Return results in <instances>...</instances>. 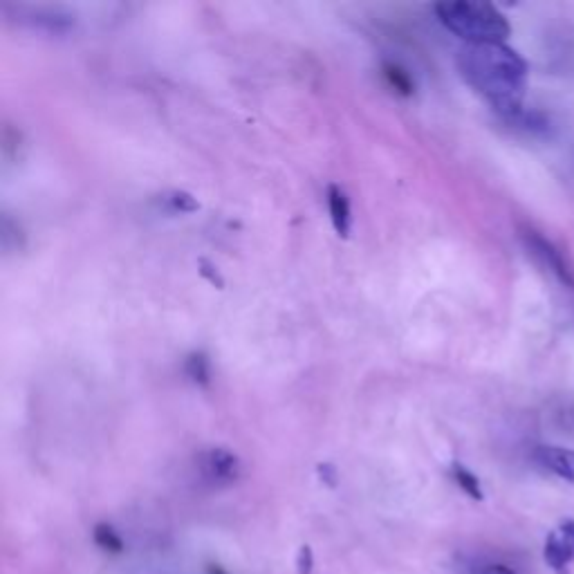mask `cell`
Listing matches in <instances>:
<instances>
[{
    "mask_svg": "<svg viewBox=\"0 0 574 574\" xmlns=\"http://www.w3.org/2000/svg\"><path fill=\"white\" fill-rule=\"evenodd\" d=\"M440 23L449 32L469 43H505L512 32L505 14L492 3L480 0H453L435 5Z\"/></svg>",
    "mask_w": 574,
    "mask_h": 574,
    "instance_id": "cell-2",
    "label": "cell"
},
{
    "mask_svg": "<svg viewBox=\"0 0 574 574\" xmlns=\"http://www.w3.org/2000/svg\"><path fill=\"white\" fill-rule=\"evenodd\" d=\"M95 543L99 545L101 550H108V552H115V554L124 550V541L119 539V534L106 523H99L95 527Z\"/></svg>",
    "mask_w": 574,
    "mask_h": 574,
    "instance_id": "cell-12",
    "label": "cell"
},
{
    "mask_svg": "<svg viewBox=\"0 0 574 574\" xmlns=\"http://www.w3.org/2000/svg\"><path fill=\"white\" fill-rule=\"evenodd\" d=\"M312 568H314L312 548L310 545H301L299 557H296V570H299V574H312Z\"/></svg>",
    "mask_w": 574,
    "mask_h": 574,
    "instance_id": "cell-13",
    "label": "cell"
},
{
    "mask_svg": "<svg viewBox=\"0 0 574 574\" xmlns=\"http://www.w3.org/2000/svg\"><path fill=\"white\" fill-rule=\"evenodd\" d=\"M458 70L494 113L507 122L523 113L527 63L505 43H469L458 52Z\"/></svg>",
    "mask_w": 574,
    "mask_h": 574,
    "instance_id": "cell-1",
    "label": "cell"
},
{
    "mask_svg": "<svg viewBox=\"0 0 574 574\" xmlns=\"http://www.w3.org/2000/svg\"><path fill=\"white\" fill-rule=\"evenodd\" d=\"M453 478H456V483L460 485V489L465 494H469L471 498H476V501H483V489H480V480L471 474L467 467L462 465H453Z\"/></svg>",
    "mask_w": 574,
    "mask_h": 574,
    "instance_id": "cell-11",
    "label": "cell"
},
{
    "mask_svg": "<svg viewBox=\"0 0 574 574\" xmlns=\"http://www.w3.org/2000/svg\"><path fill=\"white\" fill-rule=\"evenodd\" d=\"M328 211L332 227H335L341 238H346L350 234V225H353V211H350V200L346 191L335 187V184L328 187Z\"/></svg>",
    "mask_w": 574,
    "mask_h": 574,
    "instance_id": "cell-7",
    "label": "cell"
},
{
    "mask_svg": "<svg viewBox=\"0 0 574 574\" xmlns=\"http://www.w3.org/2000/svg\"><path fill=\"white\" fill-rule=\"evenodd\" d=\"M162 202L166 205V209L173 211V214H193V211H198L196 198L184 191L166 193V196H162Z\"/></svg>",
    "mask_w": 574,
    "mask_h": 574,
    "instance_id": "cell-10",
    "label": "cell"
},
{
    "mask_svg": "<svg viewBox=\"0 0 574 574\" xmlns=\"http://www.w3.org/2000/svg\"><path fill=\"white\" fill-rule=\"evenodd\" d=\"M209 572H211V574H225V572H222L220 568H214V566H211V568H209Z\"/></svg>",
    "mask_w": 574,
    "mask_h": 574,
    "instance_id": "cell-16",
    "label": "cell"
},
{
    "mask_svg": "<svg viewBox=\"0 0 574 574\" xmlns=\"http://www.w3.org/2000/svg\"><path fill=\"white\" fill-rule=\"evenodd\" d=\"M384 79L388 86H391L395 92H400L404 97H411L415 92V81L411 77V72H406L402 66L397 63H384Z\"/></svg>",
    "mask_w": 574,
    "mask_h": 574,
    "instance_id": "cell-8",
    "label": "cell"
},
{
    "mask_svg": "<svg viewBox=\"0 0 574 574\" xmlns=\"http://www.w3.org/2000/svg\"><path fill=\"white\" fill-rule=\"evenodd\" d=\"M545 561L557 574H568V563L574 559V521H563L545 541Z\"/></svg>",
    "mask_w": 574,
    "mask_h": 574,
    "instance_id": "cell-4",
    "label": "cell"
},
{
    "mask_svg": "<svg viewBox=\"0 0 574 574\" xmlns=\"http://www.w3.org/2000/svg\"><path fill=\"white\" fill-rule=\"evenodd\" d=\"M523 240H525V247L530 249V254L539 258L543 267H548V270L557 276L561 283L574 287V276L570 272L568 263L563 261L561 252L550 243V240H545L539 231H532V229L523 231Z\"/></svg>",
    "mask_w": 574,
    "mask_h": 574,
    "instance_id": "cell-3",
    "label": "cell"
},
{
    "mask_svg": "<svg viewBox=\"0 0 574 574\" xmlns=\"http://www.w3.org/2000/svg\"><path fill=\"white\" fill-rule=\"evenodd\" d=\"M483 574H516V572L505 568V566H492V568H487Z\"/></svg>",
    "mask_w": 574,
    "mask_h": 574,
    "instance_id": "cell-15",
    "label": "cell"
},
{
    "mask_svg": "<svg viewBox=\"0 0 574 574\" xmlns=\"http://www.w3.org/2000/svg\"><path fill=\"white\" fill-rule=\"evenodd\" d=\"M534 460L550 471V474L559 476L568 483H574V451L563 447H552V444H543V447L534 449Z\"/></svg>",
    "mask_w": 574,
    "mask_h": 574,
    "instance_id": "cell-6",
    "label": "cell"
},
{
    "mask_svg": "<svg viewBox=\"0 0 574 574\" xmlns=\"http://www.w3.org/2000/svg\"><path fill=\"white\" fill-rule=\"evenodd\" d=\"M200 274L205 276V279H209V283H214V285H218V287H222L225 285V281L220 279V274H218V267H214L211 263H207V261H200Z\"/></svg>",
    "mask_w": 574,
    "mask_h": 574,
    "instance_id": "cell-14",
    "label": "cell"
},
{
    "mask_svg": "<svg viewBox=\"0 0 574 574\" xmlns=\"http://www.w3.org/2000/svg\"><path fill=\"white\" fill-rule=\"evenodd\" d=\"M184 370H187V375L191 377V382H196L198 386H209V382H211V364H209V359L202 353H193L187 359V366H184Z\"/></svg>",
    "mask_w": 574,
    "mask_h": 574,
    "instance_id": "cell-9",
    "label": "cell"
},
{
    "mask_svg": "<svg viewBox=\"0 0 574 574\" xmlns=\"http://www.w3.org/2000/svg\"><path fill=\"white\" fill-rule=\"evenodd\" d=\"M200 469L211 483H231L240 474V460L227 449H209L200 456Z\"/></svg>",
    "mask_w": 574,
    "mask_h": 574,
    "instance_id": "cell-5",
    "label": "cell"
}]
</instances>
